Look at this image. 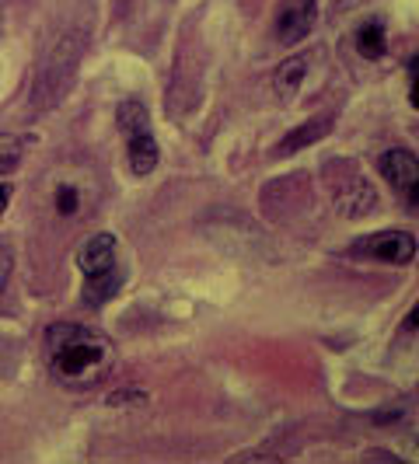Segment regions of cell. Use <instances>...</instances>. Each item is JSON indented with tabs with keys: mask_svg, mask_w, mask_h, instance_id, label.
<instances>
[{
	"mask_svg": "<svg viewBox=\"0 0 419 464\" xmlns=\"http://www.w3.org/2000/svg\"><path fill=\"white\" fill-rule=\"evenodd\" d=\"M49 352H53V374L67 388L85 391L112 370L116 349L105 335L88 332L81 325H53L49 328Z\"/></svg>",
	"mask_w": 419,
	"mask_h": 464,
	"instance_id": "cell-1",
	"label": "cell"
},
{
	"mask_svg": "<svg viewBox=\"0 0 419 464\" xmlns=\"http://www.w3.org/2000/svg\"><path fill=\"white\" fill-rule=\"evenodd\" d=\"M357 259H370V262H388V265H409L416 259V234L409 231H378V234H367L353 241L350 248Z\"/></svg>",
	"mask_w": 419,
	"mask_h": 464,
	"instance_id": "cell-2",
	"label": "cell"
},
{
	"mask_svg": "<svg viewBox=\"0 0 419 464\" xmlns=\"http://www.w3.org/2000/svg\"><path fill=\"white\" fill-rule=\"evenodd\" d=\"M332 200L339 206V213L346 217H363L378 206V196L370 192V185L363 182V174H353V165H332L329 168Z\"/></svg>",
	"mask_w": 419,
	"mask_h": 464,
	"instance_id": "cell-3",
	"label": "cell"
},
{
	"mask_svg": "<svg viewBox=\"0 0 419 464\" xmlns=\"http://www.w3.org/2000/svg\"><path fill=\"white\" fill-rule=\"evenodd\" d=\"M315 22H318V0H280L276 22H272L276 42L280 46H298L311 35Z\"/></svg>",
	"mask_w": 419,
	"mask_h": 464,
	"instance_id": "cell-4",
	"label": "cell"
},
{
	"mask_svg": "<svg viewBox=\"0 0 419 464\" xmlns=\"http://www.w3.org/2000/svg\"><path fill=\"white\" fill-rule=\"evenodd\" d=\"M116 237L112 234H91L88 241L77 248V269L85 272V280L102 276L109 269H116Z\"/></svg>",
	"mask_w": 419,
	"mask_h": 464,
	"instance_id": "cell-5",
	"label": "cell"
},
{
	"mask_svg": "<svg viewBox=\"0 0 419 464\" xmlns=\"http://www.w3.org/2000/svg\"><path fill=\"white\" fill-rule=\"evenodd\" d=\"M378 168H381V178L388 182L391 189H398V192L413 189V185L419 182L416 154H409V150H402V147L385 150V154H381V161H378Z\"/></svg>",
	"mask_w": 419,
	"mask_h": 464,
	"instance_id": "cell-6",
	"label": "cell"
},
{
	"mask_svg": "<svg viewBox=\"0 0 419 464\" xmlns=\"http://www.w3.org/2000/svg\"><path fill=\"white\" fill-rule=\"evenodd\" d=\"M126 147H129V168L133 174H150L157 168V161H161V147L154 140V133L144 129V133H133V137H126Z\"/></svg>",
	"mask_w": 419,
	"mask_h": 464,
	"instance_id": "cell-7",
	"label": "cell"
},
{
	"mask_svg": "<svg viewBox=\"0 0 419 464\" xmlns=\"http://www.w3.org/2000/svg\"><path fill=\"white\" fill-rule=\"evenodd\" d=\"M332 129V116H315L308 119L304 126H298V129H290L283 140H280V147H276V154H298L300 147L315 144V140H322L325 133Z\"/></svg>",
	"mask_w": 419,
	"mask_h": 464,
	"instance_id": "cell-8",
	"label": "cell"
},
{
	"mask_svg": "<svg viewBox=\"0 0 419 464\" xmlns=\"http://www.w3.org/2000/svg\"><path fill=\"white\" fill-rule=\"evenodd\" d=\"M304 77H308V57H290L280 63V70L272 77V87H276V94L283 102H290L300 91V85H304Z\"/></svg>",
	"mask_w": 419,
	"mask_h": 464,
	"instance_id": "cell-9",
	"label": "cell"
},
{
	"mask_svg": "<svg viewBox=\"0 0 419 464\" xmlns=\"http://www.w3.org/2000/svg\"><path fill=\"white\" fill-rule=\"evenodd\" d=\"M357 49L360 57L367 59H381L385 57V49H388V31L381 22H367V25H360L357 29Z\"/></svg>",
	"mask_w": 419,
	"mask_h": 464,
	"instance_id": "cell-10",
	"label": "cell"
},
{
	"mask_svg": "<svg viewBox=\"0 0 419 464\" xmlns=\"http://www.w3.org/2000/svg\"><path fill=\"white\" fill-rule=\"evenodd\" d=\"M120 287H122V269L116 265V269H109V272H102V276L85 280V300H88V304H105Z\"/></svg>",
	"mask_w": 419,
	"mask_h": 464,
	"instance_id": "cell-11",
	"label": "cell"
},
{
	"mask_svg": "<svg viewBox=\"0 0 419 464\" xmlns=\"http://www.w3.org/2000/svg\"><path fill=\"white\" fill-rule=\"evenodd\" d=\"M120 129H122V137H133V133L150 129L147 109H144L137 98H129V102H122L120 105Z\"/></svg>",
	"mask_w": 419,
	"mask_h": 464,
	"instance_id": "cell-12",
	"label": "cell"
},
{
	"mask_svg": "<svg viewBox=\"0 0 419 464\" xmlns=\"http://www.w3.org/2000/svg\"><path fill=\"white\" fill-rule=\"evenodd\" d=\"M22 150H25V144H22L18 137H11V133H4V137H0V174H7V172H14V168H18Z\"/></svg>",
	"mask_w": 419,
	"mask_h": 464,
	"instance_id": "cell-13",
	"label": "cell"
},
{
	"mask_svg": "<svg viewBox=\"0 0 419 464\" xmlns=\"http://www.w3.org/2000/svg\"><path fill=\"white\" fill-rule=\"evenodd\" d=\"M77 206H81L77 189H74V185H60V189H57V210H60L63 217H70V213H77Z\"/></svg>",
	"mask_w": 419,
	"mask_h": 464,
	"instance_id": "cell-14",
	"label": "cell"
},
{
	"mask_svg": "<svg viewBox=\"0 0 419 464\" xmlns=\"http://www.w3.org/2000/svg\"><path fill=\"white\" fill-rule=\"evenodd\" d=\"M109 406H147V395L144 391H116V395H109Z\"/></svg>",
	"mask_w": 419,
	"mask_h": 464,
	"instance_id": "cell-15",
	"label": "cell"
},
{
	"mask_svg": "<svg viewBox=\"0 0 419 464\" xmlns=\"http://www.w3.org/2000/svg\"><path fill=\"white\" fill-rule=\"evenodd\" d=\"M11 269H14V259H11V252L0 245V290L7 287V276H11Z\"/></svg>",
	"mask_w": 419,
	"mask_h": 464,
	"instance_id": "cell-16",
	"label": "cell"
},
{
	"mask_svg": "<svg viewBox=\"0 0 419 464\" xmlns=\"http://www.w3.org/2000/svg\"><path fill=\"white\" fill-rule=\"evenodd\" d=\"M402 200H406L409 206H419V182L413 185V189H406V192H402Z\"/></svg>",
	"mask_w": 419,
	"mask_h": 464,
	"instance_id": "cell-17",
	"label": "cell"
},
{
	"mask_svg": "<svg viewBox=\"0 0 419 464\" xmlns=\"http://www.w3.org/2000/svg\"><path fill=\"white\" fill-rule=\"evenodd\" d=\"M367 461H398V458L388 454V451H370V454H367Z\"/></svg>",
	"mask_w": 419,
	"mask_h": 464,
	"instance_id": "cell-18",
	"label": "cell"
},
{
	"mask_svg": "<svg viewBox=\"0 0 419 464\" xmlns=\"http://www.w3.org/2000/svg\"><path fill=\"white\" fill-rule=\"evenodd\" d=\"M406 328H409V332H419V304L413 308V311H409V318H406Z\"/></svg>",
	"mask_w": 419,
	"mask_h": 464,
	"instance_id": "cell-19",
	"label": "cell"
},
{
	"mask_svg": "<svg viewBox=\"0 0 419 464\" xmlns=\"http://www.w3.org/2000/svg\"><path fill=\"white\" fill-rule=\"evenodd\" d=\"M7 200H11V189L0 185V217H4V210H7Z\"/></svg>",
	"mask_w": 419,
	"mask_h": 464,
	"instance_id": "cell-20",
	"label": "cell"
},
{
	"mask_svg": "<svg viewBox=\"0 0 419 464\" xmlns=\"http://www.w3.org/2000/svg\"><path fill=\"white\" fill-rule=\"evenodd\" d=\"M409 102L419 109V74H416V81H413V87H409Z\"/></svg>",
	"mask_w": 419,
	"mask_h": 464,
	"instance_id": "cell-21",
	"label": "cell"
},
{
	"mask_svg": "<svg viewBox=\"0 0 419 464\" xmlns=\"http://www.w3.org/2000/svg\"><path fill=\"white\" fill-rule=\"evenodd\" d=\"M413 458H416V461H419V436H416V440H413Z\"/></svg>",
	"mask_w": 419,
	"mask_h": 464,
	"instance_id": "cell-22",
	"label": "cell"
},
{
	"mask_svg": "<svg viewBox=\"0 0 419 464\" xmlns=\"http://www.w3.org/2000/svg\"><path fill=\"white\" fill-rule=\"evenodd\" d=\"M413 70H419V57H416V59H413Z\"/></svg>",
	"mask_w": 419,
	"mask_h": 464,
	"instance_id": "cell-23",
	"label": "cell"
}]
</instances>
